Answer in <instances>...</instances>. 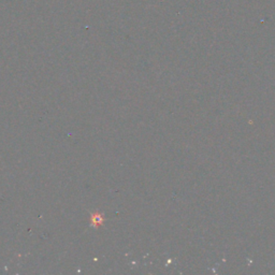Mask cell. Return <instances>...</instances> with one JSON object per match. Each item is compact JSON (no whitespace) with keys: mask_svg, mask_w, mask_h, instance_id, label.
<instances>
[{"mask_svg":"<svg viewBox=\"0 0 275 275\" xmlns=\"http://www.w3.org/2000/svg\"><path fill=\"white\" fill-rule=\"evenodd\" d=\"M102 222H103V218L99 214H93V217H91V222H93V226H99V225L102 224Z\"/></svg>","mask_w":275,"mask_h":275,"instance_id":"obj_1","label":"cell"}]
</instances>
